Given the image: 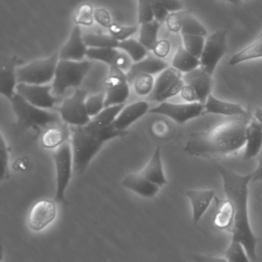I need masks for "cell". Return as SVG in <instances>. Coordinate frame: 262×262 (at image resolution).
I'll list each match as a JSON object with an SVG mask.
<instances>
[{"instance_id":"obj_6","label":"cell","mask_w":262,"mask_h":262,"mask_svg":"<svg viewBox=\"0 0 262 262\" xmlns=\"http://www.w3.org/2000/svg\"><path fill=\"white\" fill-rule=\"evenodd\" d=\"M59 61L58 52H55L49 58L35 60L26 66L18 68L17 81L28 84L44 85L54 79L57 64Z\"/></svg>"},{"instance_id":"obj_1","label":"cell","mask_w":262,"mask_h":262,"mask_svg":"<svg viewBox=\"0 0 262 262\" xmlns=\"http://www.w3.org/2000/svg\"><path fill=\"white\" fill-rule=\"evenodd\" d=\"M251 118L234 117L212 128L192 133L185 152L192 157L213 160L235 154L246 145V128Z\"/></svg>"},{"instance_id":"obj_22","label":"cell","mask_w":262,"mask_h":262,"mask_svg":"<svg viewBox=\"0 0 262 262\" xmlns=\"http://www.w3.org/2000/svg\"><path fill=\"white\" fill-rule=\"evenodd\" d=\"M149 181L158 185L160 187L167 183L162 162L161 148L158 146L146 167L139 172Z\"/></svg>"},{"instance_id":"obj_18","label":"cell","mask_w":262,"mask_h":262,"mask_svg":"<svg viewBox=\"0 0 262 262\" xmlns=\"http://www.w3.org/2000/svg\"><path fill=\"white\" fill-rule=\"evenodd\" d=\"M204 106L205 114L225 115V116L232 117V118L234 117L251 118L250 114L245 110L240 104L221 101L212 95L208 98Z\"/></svg>"},{"instance_id":"obj_20","label":"cell","mask_w":262,"mask_h":262,"mask_svg":"<svg viewBox=\"0 0 262 262\" xmlns=\"http://www.w3.org/2000/svg\"><path fill=\"white\" fill-rule=\"evenodd\" d=\"M122 186L148 199L153 198L160 190L159 186L149 181L140 173H130L126 176L122 182Z\"/></svg>"},{"instance_id":"obj_3","label":"cell","mask_w":262,"mask_h":262,"mask_svg":"<svg viewBox=\"0 0 262 262\" xmlns=\"http://www.w3.org/2000/svg\"><path fill=\"white\" fill-rule=\"evenodd\" d=\"M126 134V131L117 130L112 124L105 125L93 118L86 125L72 127L71 145L75 173L81 175L86 170L106 142Z\"/></svg>"},{"instance_id":"obj_32","label":"cell","mask_w":262,"mask_h":262,"mask_svg":"<svg viewBox=\"0 0 262 262\" xmlns=\"http://www.w3.org/2000/svg\"><path fill=\"white\" fill-rule=\"evenodd\" d=\"M118 52L119 49L118 48H89L86 53V58L91 61H99L106 63L111 67L115 63Z\"/></svg>"},{"instance_id":"obj_29","label":"cell","mask_w":262,"mask_h":262,"mask_svg":"<svg viewBox=\"0 0 262 262\" xmlns=\"http://www.w3.org/2000/svg\"><path fill=\"white\" fill-rule=\"evenodd\" d=\"M16 72L12 66H3L0 72V93L9 101L16 94Z\"/></svg>"},{"instance_id":"obj_53","label":"cell","mask_w":262,"mask_h":262,"mask_svg":"<svg viewBox=\"0 0 262 262\" xmlns=\"http://www.w3.org/2000/svg\"><path fill=\"white\" fill-rule=\"evenodd\" d=\"M220 1L228 2V3H232V4L235 5V6H239L241 4L243 0H220Z\"/></svg>"},{"instance_id":"obj_45","label":"cell","mask_w":262,"mask_h":262,"mask_svg":"<svg viewBox=\"0 0 262 262\" xmlns=\"http://www.w3.org/2000/svg\"><path fill=\"white\" fill-rule=\"evenodd\" d=\"M185 85H186V83L183 81V78L178 80L170 89H168L164 94H163V95L157 99L156 101L161 103L165 102L166 100L169 99V98H172V97L176 96L178 94H181L182 91H183Z\"/></svg>"},{"instance_id":"obj_10","label":"cell","mask_w":262,"mask_h":262,"mask_svg":"<svg viewBox=\"0 0 262 262\" xmlns=\"http://www.w3.org/2000/svg\"><path fill=\"white\" fill-rule=\"evenodd\" d=\"M129 85L126 74L111 66L109 75L104 81L105 107L125 104L130 93Z\"/></svg>"},{"instance_id":"obj_14","label":"cell","mask_w":262,"mask_h":262,"mask_svg":"<svg viewBox=\"0 0 262 262\" xmlns=\"http://www.w3.org/2000/svg\"><path fill=\"white\" fill-rule=\"evenodd\" d=\"M88 49L89 48L85 42L81 27L75 25L71 31L67 41L58 52L59 59L75 61H83L86 57Z\"/></svg>"},{"instance_id":"obj_52","label":"cell","mask_w":262,"mask_h":262,"mask_svg":"<svg viewBox=\"0 0 262 262\" xmlns=\"http://www.w3.org/2000/svg\"><path fill=\"white\" fill-rule=\"evenodd\" d=\"M255 118L262 124V108L258 107L255 111Z\"/></svg>"},{"instance_id":"obj_21","label":"cell","mask_w":262,"mask_h":262,"mask_svg":"<svg viewBox=\"0 0 262 262\" xmlns=\"http://www.w3.org/2000/svg\"><path fill=\"white\" fill-rule=\"evenodd\" d=\"M186 195L192 205V221L194 224L197 225L207 211L212 200L215 199V191L213 189L188 190Z\"/></svg>"},{"instance_id":"obj_8","label":"cell","mask_w":262,"mask_h":262,"mask_svg":"<svg viewBox=\"0 0 262 262\" xmlns=\"http://www.w3.org/2000/svg\"><path fill=\"white\" fill-rule=\"evenodd\" d=\"M87 92L83 89H76L72 96L63 100L58 112L62 121L72 127L86 125L91 118L86 109Z\"/></svg>"},{"instance_id":"obj_34","label":"cell","mask_w":262,"mask_h":262,"mask_svg":"<svg viewBox=\"0 0 262 262\" xmlns=\"http://www.w3.org/2000/svg\"><path fill=\"white\" fill-rule=\"evenodd\" d=\"M183 45L186 50L189 51L192 55L196 58H201L206 44V37L201 35H186L183 34Z\"/></svg>"},{"instance_id":"obj_49","label":"cell","mask_w":262,"mask_h":262,"mask_svg":"<svg viewBox=\"0 0 262 262\" xmlns=\"http://www.w3.org/2000/svg\"><path fill=\"white\" fill-rule=\"evenodd\" d=\"M192 259L194 262H229L226 258L223 257L201 254H194L192 255Z\"/></svg>"},{"instance_id":"obj_27","label":"cell","mask_w":262,"mask_h":262,"mask_svg":"<svg viewBox=\"0 0 262 262\" xmlns=\"http://www.w3.org/2000/svg\"><path fill=\"white\" fill-rule=\"evenodd\" d=\"M160 27L161 23L155 19L140 25L139 37L138 40L149 52H152L155 45L158 42V34Z\"/></svg>"},{"instance_id":"obj_41","label":"cell","mask_w":262,"mask_h":262,"mask_svg":"<svg viewBox=\"0 0 262 262\" xmlns=\"http://www.w3.org/2000/svg\"><path fill=\"white\" fill-rule=\"evenodd\" d=\"M138 2V23L139 25L149 23L154 18L152 6L156 0H137Z\"/></svg>"},{"instance_id":"obj_38","label":"cell","mask_w":262,"mask_h":262,"mask_svg":"<svg viewBox=\"0 0 262 262\" xmlns=\"http://www.w3.org/2000/svg\"><path fill=\"white\" fill-rule=\"evenodd\" d=\"M105 101H106L105 92L91 95L86 99V109L90 118H95L104 110Z\"/></svg>"},{"instance_id":"obj_2","label":"cell","mask_w":262,"mask_h":262,"mask_svg":"<svg viewBox=\"0 0 262 262\" xmlns=\"http://www.w3.org/2000/svg\"><path fill=\"white\" fill-rule=\"evenodd\" d=\"M218 170L223 179L225 193L233 206L232 240L241 243L251 261L255 262L258 238L251 228L248 209L249 184L252 181V173L240 175L223 166H219Z\"/></svg>"},{"instance_id":"obj_16","label":"cell","mask_w":262,"mask_h":262,"mask_svg":"<svg viewBox=\"0 0 262 262\" xmlns=\"http://www.w3.org/2000/svg\"><path fill=\"white\" fill-rule=\"evenodd\" d=\"M169 66L168 62L155 55H149L141 61L133 63L130 70L126 74L129 84L134 82L135 78L141 75H154L160 74Z\"/></svg>"},{"instance_id":"obj_24","label":"cell","mask_w":262,"mask_h":262,"mask_svg":"<svg viewBox=\"0 0 262 262\" xmlns=\"http://www.w3.org/2000/svg\"><path fill=\"white\" fill-rule=\"evenodd\" d=\"M69 130L61 124L48 127L42 134L41 143L46 149H56L68 141Z\"/></svg>"},{"instance_id":"obj_5","label":"cell","mask_w":262,"mask_h":262,"mask_svg":"<svg viewBox=\"0 0 262 262\" xmlns=\"http://www.w3.org/2000/svg\"><path fill=\"white\" fill-rule=\"evenodd\" d=\"M92 66V63L88 60L75 61L59 59L52 84V94L61 98L67 89L78 87Z\"/></svg>"},{"instance_id":"obj_23","label":"cell","mask_w":262,"mask_h":262,"mask_svg":"<svg viewBox=\"0 0 262 262\" xmlns=\"http://www.w3.org/2000/svg\"><path fill=\"white\" fill-rule=\"evenodd\" d=\"M182 72L175 68L169 67L162 72L155 81L153 91L149 98L152 101H157L158 98L164 94L168 89H170L178 80L183 78Z\"/></svg>"},{"instance_id":"obj_43","label":"cell","mask_w":262,"mask_h":262,"mask_svg":"<svg viewBox=\"0 0 262 262\" xmlns=\"http://www.w3.org/2000/svg\"><path fill=\"white\" fill-rule=\"evenodd\" d=\"M133 63L132 58L126 52L119 49L116 59H115V63H114L112 66L119 69L124 73L127 74L129 71L130 70L131 68H132Z\"/></svg>"},{"instance_id":"obj_28","label":"cell","mask_w":262,"mask_h":262,"mask_svg":"<svg viewBox=\"0 0 262 262\" xmlns=\"http://www.w3.org/2000/svg\"><path fill=\"white\" fill-rule=\"evenodd\" d=\"M259 58H262V30L252 44L231 58L229 64L231 66H235L244 61Z\"/></svg>"},{"instance_id":"obj_51","label":"cell","mask_w":262,"mask_h":262,"mask_svg":"<svg viewBox=\"0 0 262 262\" xmlns=\"http://www.w3.org/2000/svg\"><path fill=\"white\" fill-rule=\"evenodd\" d=\"M258 166L252 173V182L261 181L262 180V149L258 156Z\"/></svg>"},{"instance_id":"obj_17","label":"cell","mask_w":262,"mask_h":262,"mask_svg":"<svg viewBox=\"0 0 262 262\" xmlns=\"http://www.w3.org/2000/svg\"><path fill=\"white\" fill-rule=\"evenodd\" d=\"M149 103L144 101H138L125 106L112 125L117 130L126 131V129L131 124L143 118L148 112H149Z\"/></svg>"},{"instance_id":"obj_7","label":"cell","mask_w":262,"mask_h":262,"mask_svg":"<svg viewBox=\"0 0 262 262\" xmlns=\"http://www.w3.org/2000/svg\"><path fill=\"white\" fill-rule=\"evenodd\" d=\"M53 157L56 169L55 201L58 203H66L65 192L69 186L73 169V154L71 143L66 141L56 148Z\"/></svg>"},{"instance_id":"obj_44","label":"cell","mask_w":262,"mask_h":262,"mask_svg":"<svg viewBox=\"0 0 262 262\" xmlns=\"http://www.w3.org/2000/svg\"><path fill=\"white\" fill-rule=\"evenodd\" d=\"M183 12V11L181 10L169 13L166 23L167 24L168 29L171 32H178L181 31Z\"/></svg>"},{"instance_id":"obj_33","label":"cell","mask_w":262,"mask_h":262,"mask_svg":"<svg viewBox=\"0 0 262 262\" xmlns=\"http://www.w3.org/2000/svg\"><path fill=\"white\" fill-rule=\"evenodd\" d=\"M84 41L88 48L103 49V48H118L119 41L112 35L105 34L89 33L83 35Z\"/></svg>"},{"instance_id":"obj_31","label":"cell","mask_w":262,"mask_h":262,"mask_svg":"<svg viewBox=\"0 0 262 262\" xmlns=\"http://www.w3.org/2000/svg\"><path fill=\"white\" fill-rule=\"evenodd\" d=\"M182 35H196L206 37L208 31L204 26L188 11H183L182 20Z\"/></svg>"},{"instance_id":"obj_40","label":"cell","mask_w":262,"mask_h":262,"mask_svg":"<svg viewBox=\"0 0 262 262\" xmlns=\"http://www.w3.org/2000/svg\"><path fill=\"white\" fill-rule=\"evenodd\" d=\"M125 107V104H118V105L110 106V107H105L104 110L98 114L97 116L93 118L95 121H98L105 125H111L113 124L114 121L116 119L117 117L119 115L120 112Z\"/></svg>"},{"instance_id":"obj_30","label":"cell","mask_w":262,"mask_h":262,"mask_svg":"<svg viewBox=\"0 0 262 262\" xmlns=\"http://www.w3.org/2000/svg\"><path fill=\"white\" fill-rule=\"evenodd\" d=\"M118 49L126 52L134 63L138 62L141 60L144 59L148 55L149 51L138 40L134 38H129L125 41H119Z\"/></svg>"},{"instance_id":"obj_4","label":"cell","mask_w":262,"mask_h":262,"mask_svg":"<svg viewBox=\"0 0 262 262\" xmlns=\"http://www.w3.org/2000/svg\"><path fill=\"white\" fill-rule=\"evenodd\" d=\"M10 103L18 123L23 127L46 130L48 127L61 124L59 114L35 107L18 93L14 95Z\"/></svg>"},{"instance_id":"obj_37","label":"cell","mask_w":262,"mask_h":262,"mask_svg":"<svg viewBox=\"0 0 262 262\" xmlns=\"http://www.w3.org/2000/svg\"><path fill=\"white\" fill-rule=\"evenodd\" d=\"M93 6L90 3H84L78 7L75 16V23L77 26H90L95 21Z\"/></svg>"},{"instance_id":"obj_36","label":"cell","mask_w":262,"mask_h":262,"mask_svg":"<svg viewBox=\"0 0 262 262\" xmlns=\"http://www.w3.org/2000/svg\"><path fill=\"white\" fill-rule=\"evenodd\" d=\"M134 90L139 96L150 95L155 85L153 75H141L135 78L133 82Z\"/></svg>"},{"instance_id":"obj_9","label":"cell","mask_w":262,"mask_h":262,"mask_svg":"<svg viewBox=\"0 0 262 262\" xmlns=\"http://www.w3.org/2000/svg\"><path fill=\"white\" fill-rule=\"evenodd\" d=\"M227 30L220 29L206 38L200 58V67L210 75H214L220 60L227 52Z\"/></svg>"},{"instance_id":"obj_15","label":"cell","mask_w":262,"mask_h":262,"mask_svg":"<svg viewBox=\"0 0 262 262\" xmlns=\"http://www.w3.org/2000/svg\"><path fill=\"white\" fill-rule=\"evenodd\" d=\"M213 75L203 70L201 67L185 74L183 79L186 84L190 86L196 94L198 102L206 104L208 98L212 95L213 89Z\"/></svg>"},{"instance_id":"obj_25","label":"cell","mask_w":262,"mask_h":262,"mask_svg":"<svg viewBox=\"0 0 262 262\" xmlns=\"http://www.w3.org/2000/svg\"><path fill=\"white\" fill-rule=\"evenodd\" d=\"M172 64V67L182 73L186 74L199 68L201 63L199 58L194 56L189 51L186 50L184 46H181L178 48L174 55Z\"/></svg>"},{"instance_id":"obj_13","label":"cell","mask_w":262,"mask_h":262,"mask_svg":"<svg viewBox=\"0 0 262 262\" xmlns=\"http://www.w3.org/2000/svg\"><path fill=\"white\" fill-rule=\"evenodd\" d=\"M56 217V206L52 200L43 199L35 203L29 212L28 224L35 232H39L52 223Z\"/></svg>"},{"instance_id":"obj_19","label":"cell","mask_w":262,"mask_h":262,"mask_svg":"<svg viewBox=\"0 0 262 262\" xmlns=\"http://www.w3.org/2000/svg\"><path fill=\"white\" fill-rule=\"evenodd\" d=\"M244 160L258 157L262 149V124L255 118H252L246 128V142Z\"/></svg>"},{"instance_id":"obj_35","label":"cell","mask_w":262,"mask_h":262,"mask_svg":"<svg viewBox=\"0 0 262 262\" xmlns=\"http://www.w3.org/2000/svg\"><path fill=\"white\" fill-rule=\"evenodd\" d=\"M225 258L229 262H252L244 246L235 240H232V243L226 249Z\"/></svg>"},{"instance_id":"obj_46","label":"cell","mask_w":262,"mask_h":262,"mask_svg":"<svg viewBox=\"0 0 262 262\" xmlns=\"http://www.w3.org/2000/svg\"><path fill=\"white\" fill-rule=\"evenodd\" d=\"M94 18L97 23L103 26V27L109 29L112 26V18L110 14L106 9H95L94 12Z\"/></svg>"},{"instance_id":"obj_42","label":"cell","mask_w":262,"mask_h":262,"mask_svg":"<svg viewBox=\"0 0 262 262\" xmlns=\"http://www.w3.org/2000/svg\"><path fill=\"white\" fill-rule=\"evenodd\" d=\"M0 155H1V180H7L9 176V150L3 136H0Z\"/></svg>"},{"instance_id":"obj_11","label":"cell","mask_w":262,"mask_h":262,"mask_svg":"<svg viewBox=\"0 0 262 262\" xmlns=\"http://www.w3.org/2000/svg\"><path fill=\"white\" fill-rule=\"evenodd\" d=\"M149 112L168 117L178 124H184L204 115L205 106L198 102L172 104L165 101L157 107L150 109Z\"/></svg>"},{"instance_id":"obj_48","label":"cell","mask_w":262,"mask_h":262,"mask_svg":"<svg viewBox=\"0 0 262 262\" xmlns=\"http://www.w3.org/2000/svg\"><path fill=\"white\" fill-rule=\"evenodd\" d=\"M170 12L183 10V3L181 0H156Z\"/></svg>"},{"instance_id":"obj_12","label":"cell","mask_w":262,"mask_h":262,"mask_svg":"<svg viewBox=\"0 0 262 262\" xmlns=\"http://www.w3.org/2000/svg\"><path fill=\"white\" fill-rule=\"evenodd\" d=\"M15 91L32 105L46 110L52 108L61 101L60 97L55 96L52 94V85L48 84L36 85L18 83Z\"/></svg>"},{"instance_id":"obj_47","label":"cell","mask_w":262,"mask_h":262,"mask_svg":"<svg viewBox=\"0 0 262 262\" xmlns=\"http://www.w3.org/2000/svg\"><path fill=\"white\" fill-rule=\"evenodd\" d=\"M170 49L171 44L168 40H160L155 45L152 52L155 56L163 59L169 55Z\"/></svg>"},{"instance_id":"obj_26","label":"cell","mask_w":262,"mask_h":262,"mask_svg":"<svg viewBox=\"0 0 262 262\" xmlns=\"http://www.w3.org/2000/svg\"><path fill=\"white\" fill-rule=\"evenodd\" d=\"M217 209L214 224L220 229H228L233 226L234 209L229 200H220L215 197Z\"/></svg>"},{"instance_id":"obj_39","label":"cell","mask_w":262,"mask_h":262,"mask_svg":"<svg viewBox=\"0 0 262 262\" xmlns=\"http://www.w3.org/2000/svg\"><path fill=\"white\" fill-rule=\"evenodd\" d=\"M108 29L109 35H112L115 40L123 41L129 39L134 34L136 33L138 27L137 26H125L112 23V26Z\"/></svg>"},{"instance_id":"obj_50","label":"cell","mask_w":262,"mask_h":262,"mask_svg":"<svg viewBox=\"0 0 262 262\" xmlns=\"http://www.w3.org/2000/svg\"><path fill=\"white\" fill-rule=\"evenodd\" d=\"M181 96L188 103L198 102L196 94L192 87L186 84L181 92Z\"/></svg>"}]
</instances>
